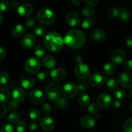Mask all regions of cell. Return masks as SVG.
Here are the masks:
<instances>
[{
    "mask_svg": "<svg viewBox=\"0 0 132 132\" xmlns=\"http://www.w3.org/2000/svg\"><path fill=\"white\" fill-rule=\"evenodd\" d=\"M64 44L72 49H78L82 47L86 42V37L79 30H71L66 34L64 38Z\"/></svg>",
    "mask_w": 132,
    "mask_h": 132,
    "instance_id": "obj_1",
    "label": "cell"
},
{
    "mask_svg": "<svg viewBox=\"0 0 132 132\" xmlns=\"http://www.w3.org/2000/svg\"><path fill=\"white\" fill-rule=\"evenodd\" d=\"M43 43L45 48L52 52H57L63 48L64 39L59 33L51 31L46 34L43 39Z\"/></svg>",
    "mask_w": 132,
    "mask_h": 132,
    "instance_id": "obj_2",
    "label": "cell"
},
{
    "mask_svg": "<svg viewBox=\"0 0 132 132\" xmlns=\"http://www.w3.org/2000/svg\"><path fill=\"white\" fill-rule=\"evenodd\" d=\"M36 19L41 24L50 25L54 23L55 17L54 12L51 10L46 8H43L37 12Z\"/></svg>",
    "mask_w": 132,
    "mask_h": 132,
    "instance_id": "obj_3",
    "label": "cell"
},
{
    "mask_svg": "<svg viewBox=\"0 0 132 132\" xmlns=\"http://www.w3.org/2000/svg\"><path fill=\"white\" fill-rule=\"evenodd\" d=\"M46 95L50 100H57L60 97L61 93L60 85L57 82H51L48 83L45 89Z\"/></svg>",
    "mask_w": 132,
    "mask_h": 132,
    "instance_id": "obj_4",
    "label": "cell"
},
{
    "mask_svg": "<svg viewBox=\"0 0 132 132\" xmlns=\"http://www.w3.org/2000/svg\"><path fill=\"white\" fill-rule=\"evenodd\" d=\"M41 60L37 57H32L26 61L24 63V69L28 73L34 74L39 70L41 68Z\"/></svg>",
    "mask_w": 132,
    "mask_h": 132,
    "instance_id": "obj_5",
    "label": "cell"
},
{
    "mask_svg": "<svg viewBox=\"0 0 132 132\" xmlns=\"http://www.w3.org/2000/svg\"><path fill=\"white\" fill-rule=\"evenodd\" d=\"M79 88L76 85L72 82H68L63 86L61 93L64 97L67 99H73L78 94Z\"/></svg>",
    "mask_w": 132,
    "mask_h": 132,
    "instance_id": "obj_6",
    "label": "cell"
},
{
    "mask_svg": "<svg viewBox=\"0 0 132 132\" xmlns=\"http://www.w3.org/2000/svg\"><path fill=\"white\" fill-rule=\"evenodd\" d=\"M74 72L76 77L81 79H85L87 78L90 75V70L87 64L81 62V63H79L76 65Z\"/></svg>",
    "mask_w": 132,
    "mask_h": 132,
    "instance_id": "obj_7",
    "label": "cell"
},
{
    "mask_svg": "<svg viewBox=\"0 0 132 132\" xmlns=\"http://www.w3.org/2000/svg\"><path fill=\"white\" fill-rule=\"evenodd\" d=\"M28 99L32 103L36 104H43L45 101V96L41 90L38 89L32 90L28 93Z\"/></svg>",
    "mask_w": 132,
    "mask_h": 132,
    "instance_id": "obj_8",
    "label": "cell"
},
{
    "mask_svg": "<svg viewBox=\"0 0 132 132\" xmlns=\"http://www.w3.org/2000/svg\"><path fill=\"white\" fill-rule=\"evenodd\" d=\"M118 82L123 88L128 89L132 86V73L123 72L119 76Z\"/></svg>",
    "mask_w": 132,
    "mask_h": 132,
    "instance_id": "obj_9",
    "label": "cell"
},
{
    "mask_svg": "<svg viewBox=\"0 0 132 132\" xmlns=\"http://www.w3.org/2000/svg\"><path fill=\"white\" fill-rule=\"evenodd\" d=\"M106 82V78L103 73L95 72L89 77V82L94 87H101Z\"/></svg>",
    "mask_w": 132,
    "mask_h": 132,
    "instance_id": "obj_10",
    "label": "cell"
},
{
    "mask_svg": "<svg viewBox=\"0 0 132 132\" xmlns=\"http://www.w3.org/2000/svg\"><path fill=\"white\" fill-rule=\"evenodd\" d=\"M66 20L70 27H78L81 24V18L78 13L75 11H70L67 14Z\"/></svg>",
    "mask_w": 132,
    "mask_h": 132,
    "instance_id": "obj_11",
    "label": "cell"
},
{
    "mask_svg": "<svg viewBox=\"0 0 132 132\" xmlns=\"http://www.w3.org/2000/svg\"><path fill=\"white\" fill-rule=\"evenodd\" d=\"M36 42V38L34 35L31 33H28L23 37L21 45L24 49L29 50L34 46Z\"/></svg>",
    "mask_w": 132,
    "mask_h": 132,
    "instance_id": "obj_12",
    "label": "cell"
},
{
    "mask_svg": "<svg viewBox=\"0 0 132 132\" xmlns=\"http://www.w3.org/2000/svg\"><path fill=\"white\" fill-rule=\"evenodd\" d=\"M50 76L54 81L59 82L65 79L67 76V72L64 68H58L53 70L50 72Z\"/></svg>",
    "mask_w": 132,
    "mask_h": 132,
    "instance_id": "obj_13",
    "label": "cell"
},
{
    "mask_svg": "<svg viewBox=\"0 0 132 132\" xmlns=\"http://www.w3.org/2000/svg\"><path fill=\"white\" fill-rule=\"evenodd\" d=\"M40 126L45 131H50L55 128V122L51 117L45 116L40 121Z\"/></svg>",
    "mask_w": 132,
    "mask_h": 132,
    "instance_id": "obj_14",
    "label": "cell"
},
{
    "mask_svg": "<svg viewBox=\"0 0 132 132\" xmlns=\"http://www.w3.org/2000/svg\"><path fill=\"white\" fill-rule=\"evenodd\" d=\"M112 103V98L108 94H102L97 99V104L100 108H107Z\"/></svg>",
    "mask_w": 132,
    "mask_h": 132,
    "instance_id": "obj_15",
    "label": "cell"
},
{
    "mask_svg": "<svg viewBox=\"0 0 132 132\" xmlns=\"http://www.w3.org/2000/svg\"><path fill=\"white\" fill-rule=\"evenodd\" d=\"M111 60L112 62L117 64L122 63L126 58V54L124 50L118 49L116 50L111 54Z\"/></svg>",
    "mask_w": 132,
    "mask_h": 132,
    "instance_id": "obj_16",
    "label": "cell"
},
{
    "mask_svg": "<svg viewBox=\"0 0 132 132\" xmlns=\"http://www.w3.org/2000/svg\"><path fill=\"white\" fill-rule=\"evenodd\" d=\"M106 37V33L104 30L101 28H95L93 30L90 34V39L93 41L101 42L103 41Z\"/></svg>",
    "mask_w": 132,
    "mask_h": 132,
    "instance_id": "obj_17",
    "label": "cell"
},
{
    "mask_svg": "<svg viewBox=\"0 0 132 132\" xmlns=\"http://www.w3.org/2000/svg\"><path fill=\"white\" fill-rule=\"evenodd\" d=\"M34 12V7L31 4L24 3L18 7V12L21 16L27 17L30 15Z\"/></svg>",
    "mask_w": 132,
    "mask_h": 132,
    "instance_id": "obj_18",
    "label": "cell"
},
{
    "mask_svg": "<svg viewBox=\"0 0 132 132\" xmlns=\"http://www.w3.org/2000/svg\"><path fill=\"white\" fill-rule=\"evenodd\" d=\"M79 122L81 126L86 129L92 128L95 125V119L88 116H85L81 117Z\"/></svg>",
    "mask_w": 132,
    "mask_h": 132,
    "instance_id": "obj_19",
    "label": "cell"
},
{
    "mask_svg": "<svg viewBox=\"0 0 132 132\" xmlns=\"http://www.w3.org/2000/svg\"><path fill=\"white\" fill-rule=\"evenodd\" d=\"M12 97L14 100L18 103H21L25 99L26 94L23 88L19 87H17L13 90Z\"/></svg>",
    "mask_w": 132,
    "mask_h": 132,
    "instance_id": "obj_20",
    "label": "cell"
},
{
    "mask_svg": "<svg viewBox=\"0 0 132 132\" xmlns=\"http://www.w3.org/2000/svg\"><path fill=\"white\" fill-rule=\"evenodd\" d=\"M26 32V28L21 24H17L14 27L12 30V36L15 39H19Z\"/></svg>",
    "mask_w": 132,
    "mask_h": 132,
    "instance_id": "obj_21",
    "label": "cell"
},
{
    "mask_svg": "<svg viewBox=\"0 0 132 132\" xmlns=\"http://www.w3.org/2000/svg\"><path fill=\"white\" fill-rule=\"evenodd\" d=\"M21 86L24 88L30 89L34 86L35 80L32 76H25L22 77L21 80Z\"/></svg>",
    "mask_w": 132,
    "mask_h": 132,
    "instance_id": "obj_22",
    "label": "cell"
},
{
    "mask_svg": "<svg viewBox=\"0 0 132 132\" xmlns=\"http://www.w3.org/2000/svg\"><path fill=\"white\" fill-rule=\"evenodd\" d=\"M43 64L47 69H52L57 64V61L52 55H46L43 59Z\"/></svg>",
    "mask_w": 132,
    "mask_h": 132,
    "instance_id": "obj_23",
    "label": "cell"
},
{
    "mask_svg": "<svg viewBox=\"0 0 132 132\" xmlns=\"http://www.w3.org/2000/svg\"><path fill=\"white\" fill-rule=\"evenodd\" d=\"M10 98V92L6 86L0 87V102L2 103H7Z\"/></svg>",
    "mask_w": 132,
    "mask_h": 132,
    "instance_id": "obj_24",
    "label": "cell"
},
{
    "mask_svg": "<svg viewBox=\"0 0 132 132\" xmlns=\"http://www.w3.org/2000/svg\"><path fill=\"white\" fill-rule=\"evenodd\" d=\"M77 102H78L79 104L81 106H88L90 103V98L88 94H85V93H81L78 96Z\"/></svg>",
    "mask_w": 132,
    "mask_h": 132,
    "instance_id": "obj_25",
    "label": "cell"
},
{
    "mask_svg": "<svg viewBox=\"0 0 132 132\" xmlns=\"http://www.w3.org/2000/svg\"><path fill=\"white\" fill-rule=\"evenodd\" d=\"M99 108L97 104L95 103H92L88 106L87 110L90 114L93 115L96 119L100 118V112H99Z\"/></svg>",
    "mask_w": 132,
    "mask_h": 132,
    "instance_id": "obj_26",
    "label": "cell"
},
{
    "mask_svg": "<svg viewBox=\"0 0 132 132\" xmlns=\"http://www.w3.org/2000/svg\"><path fill=\"white\" fill-rule=\"evenodd\" d=\"M117 67L113 63H107L103 67V72L106 75L111 76L116 72Z\"/></svg>",
    "mask_w": 132,
    "mask_h": 132,
    "instance_id": "obj_27",
    "label": "cell"
},
{
    "mask_svg": "<svg viewBox=\"0 0 132 132\" xmlns=\"http://www.w3.org/2000/svg\"><path fill=\"white\" fill-rule=\"evenodd\" d=\"M95 21L92 18H87L82 22V28L85 30L92 29L95 26Z\"/></svg>",
    "mask_w": 132,
    "mask_h": 132,
    "instance_id": "obj_28",
    "label": "cell"
},
{
    "mask_svg": "<svg viewBox=\"0 0 132 132\" xmlns=\"http://www.w3.org/2000/svg\"><path fill=\"white\" fill-rule=\"evenodd\" d=\"M34 52L37 57H43L45 54V48L43 45H37L34 48Z\"/></svg>",
    "mask_w": 132,
    "mask_h": 132,
    "instance_id": "obj_29",
    "label": "cell"
},
{
    "mask_svg": "<svg viewBox=\"0 0 132 132\" xmlns=\"http://www.w3.org/2000/svg\"><path fill=\"white\" fill-rule=\"evenodd\" d=\"M126 96V92L121 89H117L113 93V97L116 100H120Z\"/></svg>",
    "mask_w": 132,
    "mask_h": 132,
    "instance_id": "obj_30",
    "label": "cell"
},
{
    "mask_svg": "<svg viewBox=\"0 0 132 132\" xmlns=\"http://www.w3.org/2000/svg\"><path fill=\"white\" fill-rule=\"evenodd\" d=\"M56 106H57L58 108L59 109H65L68 107V103L66 99H64V98L62 97H59L56 100Z\"/></svg>",
    "mask_w": 132,
    "mask_h": 132,
    "instance_id": "obj_31",
    "label": "cell"
},
{
    "mask_svg": "<svg viewBox=\"0 0 132 132\" xmlns=\"http://www.w3.org/2000/svg\"><path fill=\"white\" fill-rule=\"evenodd\" d=\"M29 117L32 121H37L41 118V113L37 109H32L30 112Z\"/></svg>",
    "mask_w": 132,
    "mask_h": 132,
    "instance_id": "obj_32",
    "label": "cell"
},
{
    "mask_svg": "<svg viewBox=\"0 0 132 132\" xmlns=\"http://www.w3.org/2000/svg\"><path fill=\"white\" fill-rule=\"evenodd\" d=\"M15 128L18 132H24L27 129V125L24 121H19L16 123Z\"/></svg>",
    "mask_w": 132,
    "mask_h": 132,
    "instance_id": "obj_33",
    "label": "cell"
},
{
    "mask_svg": "<svg viewBox=\"0 0 132 132\" xmlns=\"http://www.w3.org/2000/svg\"><path fill=\"white\" fill-rule=\"evenodd\" d=\"M121 9L117 7L111 8L108 11V15L111 18H115L118 17L120 15Z\"/></svg>",
    "mask_w": 132,
    "mask_h": 132,
    "instance_id": "obj_34",
    "label": "cell"
},
{
    "mask_svg": "<svg viewBox=\"0 0 132 132\" xmlns=\"http://www.w3.org/2000/svg\"><path fill=\"white\" fill-rule=\"evenodd\" d=\"M106 86L109 90H116L118 87V83L116 79L113 78L109 79L106 82Z\"/></svg>",
    "mask_w": 132,
    "mask_h": 132,
    "instance_id": "obj_35",
    "label": "cell"
},
{
    "mask_svg": "<svg viewBox=\"0 0 132 132\" xmlns=\"http://www.w3.org/2000/svg\"><path fill=\"white\" fill-rule=\"evenodd\" d=\"M94 13H95V9L93 7V6H90V5L85 7L82 11V15L86 17L92 16L94 15Z\"/></svg>",
    "mask_w": 132,
    "mask_h": 132,
    "instance_id": "obj_36",
    "label": "cell"
},
{
    "mask_svg": "<svg viewBox=\"0 0 132 132\" xmlns=\"http://www.w3.org/2000/svg\"><path fill=\"white\" fill-rule=\"evenodd\" d=\"M32 32L35 35L37 36H43L45 34V32H46V30L44 28L43 26L38 25L35 27L32 30Z\"/></svg>",
    "mask_w": 132,
    "mask_h": 132,
    "instance_id": "obj_37",
    "label": "cell"
},
{
    "mask_svg": "<svg viewBox=\"0 0 132 132\" xmlns=\"http://www.w3.org/2000/svg\"><path fill=\"white\" fill-rule=\"evenodd\" d=\"M120 19L122 21H128L130 18V14L128 10L126 9H121V12H120Z\"/></svg>",
    "mask_w": 132,
    "mask_h": 132,
    "instance_id": "obj_38",
    "label": "cell"
},
{
    "mask_svg": "<svg viewBox=\"0 0 132 132\" xmlns=\"http://www.w3.org/2000/svg\"><path fill=\"white\" fill-rule=\"evenodd\" d=\"M11 4L9 1L6 0H3V1L0 2V10L3 12H8L11 9Z\"/></svg>",
    "mask_w": 132,
    "mask_h": 132,
    "instance_id": "obj_39",
    "label": "cell"
},
{
    "mask_svg": "<svg viewBox=\"0 0 132 132\" xmlns=\"http://www.w3.org/2000/svg\"><path fill=\"white\" fill-rule=\"evenodd\" d=\"M19 116L18 113L15 112H13L10 113L9 116V121L10 123L15 124L19 121Z\"/></svg>",
    "mask_w": 132,
    "mask_h": 132,
    "instance_id": "obj_40",
    "label": "cell"
},
{
    "mask_svg": "<svg viewBox=\"0 0 132 132\" xmlns=\"http://www.w3.org/2000/svg\"><path fill=\"white\" fill-rule=\"evenodd\" d=\"M10 76L6 72H0V85H5L9 81Z\"/></svg>",
    "mask_w": 132,
    "mask_h": 132,
    "instance_id": "obj_41",
    "label": "cell"
},
{
    "mask_svg": "<svg viewBox=\"0 0 132 132\" xmlns=\"http://www.w3.org/2000/svg\"><path fill=\"white\" fill-rule=\"evenodd\" d=\"M41 112L45 116H48L52 112V108L48 103H45L41 106Z\"/></svg>",
    "mask_w": 132,
    "mask_h": 132,
    "instance_id": "obj_42",
    "label": "cell"
},
{
    "mask_svg": "<svg viewBox=\"0 0 132 132\" xmlns=\"http://www.w3.org/2000/svg\"><path fill=\"white\" fill-rule=\"evenodd\" d=\"M125 132H132V117L128 119L124 125Z\"/></svg>",
    "mask_w": 132,
    "mask_h": 132,
    "instance_id": "obj_43",
    "label": "cell"
},
{
    "mask_svg": "<svg viewBox=\"0 0 132 132\" xmlns=\"http://www.w3.org/2000/svg\"><path fill=\"white\" fill-rule=\"evenodd\" d=\"M24 24L28 28L33 27L34 26L36 25V19L34 17H29L27 18L24 21Z\"/></svg>",
    "mask_w": 132,
    "mask_h": 132,
    "instance_id": "obj_44",
    "label": "cell"
},
{
    "mask_svg": "<svg viewBox=\"0 0 132 132\" xmlns=\"http://www.w3.org/2000/svg\"><path fill=\"white\" fill-rule=\"evenodd\" d=\"M0 132H14V128L10 124H6L1 126Z\"/></svg>",
    "mask_w": 132,
    "mask_h": 132,
    "instance_id": "obj_45",
    "label": "cell"
},
{
    "mask_svg": "<svg viewBox=\"0 0 132 132\" xmlns=\"http://www.w3.org/2000/svg\"><path fill=\"white\" fill-rule=\"evenodd\" d=\"M77 87H78L79 90H81V91H86V90L88 89L89 85L86 81H82L79 82L78 85H77Z\"/></svg>",
    "mask_w": 132,
    "mask_h": 132,
    "instance_id": "obj_46",
    "label": "cell"
},
{
    "mask_svg": "<svg viewBox=\"0 0 132 132\" xmlns=\"http://www.w3.org/2000/svg\"><path fill=\"white\" fill-rule=\"evenodd\" d=\"M19 104L18 102L15 101V100H12L8 103V108L11 111L15 110L19 107Z\"/></svg>",
    "mask_w": 132,
    "mask_h": 132,
    "instance_id": "obj_47",
    "label": "cell"
},
{
    "mask_svg": "<svg viewBox=\"0 0 132 132\" xmlns=\"http://www.w3.org/2000/svg\"><path fill=\"white\" fill-rule=\"evenodd\" d=\"M48 76V72H45V71H41V72H39V73L37 74V79H38L39 81H43L45 79H46Z\"/></svg>",
    "mask_w": 132,
    "mask_h": 132,
    "instance_id": "obj_48",
    "label": "cell"
},
{
    "mask_svg": "<svg viewBox=\"0 0 132 132\" xmlns=\"http://www.w3.org/2000/svg\"><path fill=\"white\" fill-rule=\"evenodd\" d=\"M123 67L126 70L132 71V60H127L124 63Z\"/></svg>",
    "mask_w": 132,
    "mask_h": 132,
    "instance_id": "obj_49",
    "label": "cell"
},
{
    "mask_svg": "<svg viewBox=\"0 0 132 132\" xmlns=\"http://www.w3.org/2000/svg\"><path fill=\"white\" fill-rule=\"evenodd\" d=\"M30 130L32 131H36L37 130H38L39 128V125L37 122H33L30 125Z\"/></svg>",
    "mask_w": 132,
    "mask_h": 132,
    "instance_id": "obj_50",
    "label": "cell"
},
{
    "mask_svg": "<svg viewBox=\"0 0 132 132\" xmlns=\"http://www.w3.org/2000/svg\"><path fill=\"white\" fill-rule=\"evenodd\" d=\"M6 57V51L2 46L0 45V61H3Z\"/></svg>",
    "mask_w": 132,
    "mask_h": 132,
    "instance_id": "obj_51",
    "label": "cell"
},
{
    "mask_svg": "<svg viewBox=\"0 0 132 132\" xmlns=\"http://www.w3.org/2000/svg\"><path fill=\"white\" fill-rule=\"evenodd\" d=\"M7 112V108L5 106L0 104V117H3L6 115Z\"/></svg>",
    "mask_w": 132,
    "mask_h": 132,
    "instance_id": "obj_52",
    "label": "cell"
},
{
    "mask_svg": "<svg viewBox=\"0 0 132 132\" xmlns=\"http://www.w3.org/2000/svg\"><path fill=\"white\" fill-rule=\"evenodd\" d=\"M126 44L128 47L132 49V35L128 36L126 38Z\"/></svg>",
    "mask_w": 132,
    "mask_h": 132,
    "instance_id": "obj_53",
    "label": "cell"
},
{
    "mask_svg": "<svg viewBox=\"0 0 132 132\" xmlns=\"http://www.w3.org/2000/svg\"><path fill=\"white\" fill-rule=\"evenodd\" d=\"M86 3L90 6H95L99 3V0H85Z\"/></svg>",
    "mask_w": 132,
    "mask_h": 132,
    "instance_id": "obj_54",
    "label": "cell"
},
{
    "mask_svg": "<svg viewBox=\"0 0 132 132\" xmlns=\"http://www.w3.org/2000/svg\"><path fill=\"white\" fill-rule=\"evenodd\" d=\"M112 105H113V108H119L121 107L122 104H121V102L119 101H114L113 102V103H112Z\"/></svg>",
    "mask_w": 132,
    "mask_h": 132,
    "instance_id": "obj_55",
    "label": "cell"
},
{
    "mask_svg": "<svg viewBox=\"0 0 132 132\" xmlns=\"http://www.w3.org/2000/svg\"><path fill=\"white\" fill-rule=\"evenodd\" d=\"M10 4H11V6L13 8L18 7V5H19V3L16 0H12L11 1V3H10Z\"/></svg>",
    "mask_w": 132,
    "mask_h": 132,
    "instance_id": "obj_56",
    "label": "cell"
},
{
    "mask_svg": "<svg viewBox=\"0 0 132 132\" xmlns=\"http://www.w3.org/2000/svg\"><path fill=\"white\" fill-rule=\"evenodd\" d=\"M82 0H71V2L74 5H79L82 3Z\"/></svg>",
    "mask_w": 132,
    "mask_h": 132,
    "instance_id": "obj_57",
    "label": "cell"
},
{
    "mask_svg": "<svg viewBox=\"0 0 132 132\" xmlns=\"http://www.w3.org/2000/svg\"><path fill=\"white\" fill-rule=\"evenodd\" d=\"M3 15L1 14V13L0 12V24L2 23L3 21Z\"/></svg>",
    "mask_w": 132,
    "mask_h": 132,
    "instance_id": "obj_58",
    "label": "cell"
},
{
    "mask_svg": "<svg viewBox=\"0 0 132 132\" xmlns=\"http://www.w3.org/2000/svg\"><path fill=\"white\" fill-rule=\"evenodd\" d=\"M130 109H131V111L132 112V102H131V104H130Z\"/></svg>",
    "mask_w": 132,
    "mask_h": 132,
    "instance_id": "obj_59",
    "label": "cell"
},
{
    "mask_svg": "<svg viewBox=\"0 0 132 132\" xmlns=\"http://www.w3.org/2000/svg\"><path fill=\"white\" fill-rule=\"evenodd\" d=\"M130 95L132 96V88L131 89V91H130Z\"/></svg>",
    "mask_w": 132,
    "mask_h": 132,
    "instance_id": "obj_60",
    "label": "cell"
},
{
    "mask_svg": "<svg viewBox=\"0 0 132 132\" xmlns=\"http://www.w3.org/2000/svg\"><path fill=\"white\" fill-rule=\"evenodd\" d=\"M20 1H25V0H20Z\"/></svg>",
    "mask_w": 132,
    "mask_h": 132,
    "instance_id": "obj_61",
    "label": "cell"
}]
</instances>
